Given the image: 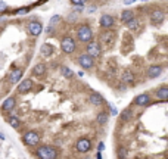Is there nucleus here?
Returning a JSON list of instances; mask_svg holds the SVG:
<instances>
[{"label": "nucleus", "mask_w": 168, "mask_h": 159, "mask_svg": "<svg viewBox=\"0 0 168 159\" xmlns=\"http://www.w3.org/2000/svg\"><path fill=\"white\" fill-rule=\"evenodd\" d=\"M86 53L91 56L93 59H96V57H99L102 55V49H100V44L99 43H96V41H91L89 44L86 46Z\"/></svg>", "instance_id": "5"}, {"label": "nucleus", "mask_w": 168, "mask_h": 159, "mask_svg": "<svg viewBox=\"0 0 168 159\" xmlns=\"http://www.w3.org/2000/svg\"><path fill=\"white\" fill-rule=\"evenodd\" d=\"M121 80H123V83H125V84H133V83H134V74H133L130 69H125L123 72Z\"/></svg>", "instance_id": "19"}, {"label": "nucleus", "mask_w": 168, "mask_h": 159, "mask_svg": "<svg viewBox=\"0 0 168 159\" xmlns=\"http://www.w3.org/2000/svg\"><path fill=\"white\" fill-rule=\"evenodd\" d=\"M78 63H80V67H81V68L91 69L93 67H94V59H93L91 56H89L87 53H84V55H80Z\"/></svg>", "instance_id": "8"}, {"label": "nucleus", "mask_w": 168, "mask_h": 159, "mask_svg": "<svg viewBox=\"0 0 168 159\" xmlns=\"http://www.w3.org/2000/svg\"><path fill=\"white\" fill-rule=\"evenodd\" d=\"M150 100H152V97H150L149 93H142V94H139L134 99V105L136 106H140V108H145V106L150 105Z\"/></svg>", "instance_id": "11"}, {"label": "nucleus", "mask_w": 168, "mask_h": 159, "mask_svg": "<svg viewBox=\"0 0 168 159\" xmlns=\"http://www.w3.org/2000/svg\"><path fill=\"white\" fill-rule=\"evenodd\" d=\"M118 158H120V159H125V158H127V150H125L124 148L118 149Z\"/></svg>", "instance_id": "28"}, {"label": "nucleus", "mask_w": 168, "mask_h": 159, "mask_svg": "<svg viewBox=\"0 0 168 159\" xmlns=\"http://www.w3.org/2000/svg\"><path fill=\"white\" fill-rule=\"evenodd\" d=\"M155 97L159 100H168V86H162V87L156 89Z\"/></svg>", "instance_id": "15"}, {"label": "nucleus", "mask_w": 168, "mask_h": 159, "mask_svg": "<svg viewBox=\"0 0 168 159\" xmlns=\"http://www.w3.org/2000/svg\"><path fill=\"white\" fill-rule=\"evenodd\" d=\"M167 159H168V158H167Z\"/></svg>", "instance_id": "34"}, {"label": "nucleus", "mask_w": 168, "mask_h": 159, "mask_svg": "<svg viewBox=\"0 0 168 159\" xmlns=\"http://www.w3.org/2000/svg\"><path fill=\"white\" fill-rule=\"evenodd\" d=\"M46 69H47V67H46L44 63H37L33 68V74L35 77H43L46 74Z\"/></svg>", "instance_id": "20"}, {"label": "nucleus", "mask_w": 168, "mask_h": 159, "mask_svg": "<svg viewBox=\"0 0 168 159\" xmlns=\"http://www.w3.org/2000/svg\"><path fill=\"white\" fill-rule=\"evenodd\" d=\"M40 52H41V55H43L44 57L50 56V55L53 53V46H52V44H43Z\"/></svg>", "instance_id": "22"}, {"label": "nucleus", "mask_w": 168, "mask_h": 159, "mask_svg": "<svg viewBox=\"0 0 168 159\" xmlns=\"http://www.w3.org/2000/svg\"><path fill=\"white\" fill-rule=\"evenodd\" d=\"M58 21H61V16H59V15H55V16H52V18H50V27L56 25V24H58Z\"/></svg>", "instance_id": "29"}, {"label": "nucleus", "mask_w": 168, "mask_h": 159, "mask_svg": "<svg viewBox=\"0 0 168 159\" xmlns=\"http://www.w3.org/2000/svg\"><path fill=\"white\" fill-rule=\"evenodd\" d=\"M127 25V28L130 30V31H137L139 30V27H140V21L137 19V18H134V19H131L128 24H125Z\"/></svg>", "instance_id": "23"}, {"label": "nucleus", "mask_w": 168, "mask_h": 159, "mask_svg": "<svg viewBox=\"0 0 168 159\" xmlns=\"http://www.w3.org/2000/svg\"><path fill=\"white\" fill-rule=\"evenodd\" d=\"M131 115H133L131 109L123 111V112H121V121H130V119H131Z\"/></svg>", "instance_id": "25"}, {"label": "nucleus", "mask_w": 168, "mask_h": 159, "mask_svg": "<svg viewBox=\"0 0 168 159\" xmlns=\"http://www.w3.org/2000/svg\"><path fill=\"white\" fill-rule=\"evenodd\" d=\"M15 103H16L15 97H8V99L3 102V105H2V111H3V112H11L12 109L15 108Z\"/></svg>", "instance_id": "16"}, {"label": "nucleus", "mask_w": 168, "mask_h": 159, "mask_svg": "<svg viewBox=\"0 0 168 159\" xmlns=\"http://www.w3.org/2000/svg\"><path fill=\"white\" fill-rule=\"evenodd\" d=\"M21 77H22V69L15 68L11 74H9V81H11V83H18V81L21 80Z\"/></svg>", "instance_id": "18"}, {"label": "nucleus", "mask_w": 168, "mask_h": 159, "mask_svg": "<svg viewBox=\"0 0 168 159\" xmlns=\"http://www.w3.org/2000/svg\"><path fill=\"white\" fill-rule=\"evenodd\" d=\"M62 74H64L67 78H71V77L74 75V72H72L69 68H67V67H64V68H62Z\"/></svg>", "instance_id": "27"}, {"label": "nucleus", "mask_w": 168, "mask_h": 159, "mask_svg": "<svg viewBox=\"0 0 168 159\" xmlns=\"http://www.w3.org/2000/svg\"><path fill=\"white\" fill-rule=\"evenodd\" d=\"M61 49H62V52H64V53H68V55L74 53V52H75V49H77L74 38H72V37H69V35L62 37V38H61Z\"/></svg>", "instance_id": "4"}, {"label": "nucleus", "mask_w": 168, "mask_h": 159, "mask_svg": "<svg viewBox=\"0 0 168 159\" xmlns=\"http://www.w3.org/2000/svg\"><path fill=\"white\" fill-rule=\"evenodd\" d=\"M72 6H78V8H83L84 6V2H71Z\"/></svg>", "instance_id": "30"}, {"label": "nucleus", "mask_w": 168, "mask_h": 159, "mask_svg": "<svg viewBox=\"0 0 168 159\" xmlns=\"http://www.w3.org/2000/svg\"><path fill=\"white\" fill-rule=\"evenodd\" d=\"M99 24H100V27L103 28V30H109V28H112V27L115 25V18H114L112 15L105 13V15H102L100 16Z\"/></svg>", "instance_id": "9"}, {"label": "nucleus", "mask_w": 168, "mask_h": 159, "mask_svg": "<svg viewBox=\"0 0 168 159\" xmlns=\"http://www.w3.org/2000/svg\"><path fill=\"white\" fill-rule=\"evenodd\" d=\"M33 89V81L30 78H25L21 81V84L18 86V91L19 93H28V91Z\"/></svg>", "instance_id": "14"}, {"label": "nucleus", "mask_w": 168, "mask_h": 159, "mask_svg": "<svg viewBox=\"0 0 168 159\" xmlns=\"http://www.w3.org/2000/svg\"><path fill=\"white\" fill-rule=\"evenodd\" d=\"M115 38H117V35H115V33H114L112 30H103V31H102V34L99 35L100 44L105 46V47H108V49L114 46Z\"/></svg>", "instance_id": "3"}, {"label": "nucleus", "mask_w": 168, "mask_h": 159, "mask_svg": "<svg viewBox=\"0 0 168 159\" xmlns=\"http://www.w3.org/2000/svg\"><path fill=\"white\" fill-rule=\"evenodd\" d=\"M90 103L93 105V106H102L103 103H105V100H103V97H102L99 93H91L90 94Z\"/></svg>", "instance_id": "17"}, {"label": "nucleus", "mask_w": 168, "mask_h": 159, "mask_svg": "<svg viewBox=\"0 0 168 159\" xmlns=\"http://www.w3.org/2000/svg\"><path fill=\"white\" fill-rule=\"evenodd\" d=\"M162 71H164V68L161 65H150L147 68V71H146V74H147L149 78H156V77H159L162 74Z\"/></svg>", "instance_id": "13"}, {"label": "nucleus", "mask_w": 168, "mask_h": 159, "mask_svg": "<svg viewBox=\"0 0 168 159\" xmlns=\"http://www.w3.org/2000/svg\"><path fill=\"white\" fill-rule=\"evenodd\" d=\"M165 19V13L162 9H153L150 12V21L153 24H161Z\"/></svg>", "instance_id": "12"}, {"label": "nucleus", "mask_w": 168, "mask_h": 159, "mask_svg": "<svg viewBox=\"0 0 168 159\" xmlns=\"http://www.w3.org/2000/svg\"><path fill=\"white\" fill-rule=\"evenodd\" d=\"M22 140L27 146H35V144H38V141H40V136H38L37 131H28V133L24 134Z\"/></svg>", "instance_id": "6"}, {"label": "nucleus", "mask_w": 168, "mask_h": 159, "mask_svg": "<svg viewBox=\"0 0 168 159\" xmlns=\"http://www.w3.org/2000/svg\"><path fill=\"white\" fill-rule=\"evenodd\" d=\"M91 37H93V30H91V27H89L87 24L80 25L78 30H77V38H78L80 41L87 43V41L91 40Z\"/></svg>", "instance_id": "2"}, {"label": "nucleus", "mask_w": 168, "mask_h": 159, "mask_svg": "<svg viewBox=\"0 0 168 159\" xmlns=\"http://www.w3.org/2000/svg\"><path fill=\"white\" fill-rule=\"evenodd\" d=\"M58 149L53 146H40L35 150V156L38 159H58Z\"/></svg>", "instance_id": "1"}, {"label": "nucleus", "mask_w": 168, "mask_h": 159, "mask_svg": "<svg viewBox=\"0 0 168 159\" xmlns=\"http://www.w3.org/2000/svg\"><path fill=\"white\" fill-rule=\"evenodd\" d=\"M131 19H134V13H133V11H124L123 13H121V21H123L124 24H128Z\"/></svg>", "instance_id": "21"}, {"label": "nucleus", "mask_w": 168, "mask_h": 159, "mask_svg": "<svg viewBox=\"0 0 168 159\" xmlns=\"http://www.w3.org/2000/svg\"><path fill=\"white\" fill-rule=\"evenodd\" d=\"M8 122H9L13 128H19V127H21V121H19V118H18V116H15V115H11V116L8 118Z\"/></svg>", "instance_id": "24"}, {"label": "nucleus", "mask_w": 168, "mask_h": 159, "mask_svg": "<svg viewBox=\"0 0 168 159\" xmlns=\"http://www.w3.org/2000/svg\"><path fill=\"white\" fill-rule=\"evenodd\" d=\"M91 148V141H90V138L87 137H83V138H78L77 140V143H75V149L78 150L80 153H87Z\"/></svg>", "instance_id": "7"}, {"label": "nucleus", "mask_w": 168, "mask_h": 159, "mask_svg": "<svg viewBox=\"0 0 168 159\" xmlns=\"http://www.w3.org/2000/svg\"><path fill=\"white\" fill-rule=\"evenodd\" d=\"M27 12H28V8H22V9L18 11V13H19V15H24V13H27Z\"/></svg>", "instance_id": "32"}, {"label": "nucleus", "mask_w": 168, "mask_h": 159, "mask_svg": "<svg viewBox=\"0 0 168 159\" xmlns=\"http://www.w3.org/2000/svg\"><path fill=\"white\" fill-rule=\"evenodd\" d=\"M27 31H28V34L37 37V35L41 34V31H43V25H41L40 22H37V21H31V22H28Z\"/></svg>", "instance_id": "10"}, {"label": "nucleus", "mask_w": 168, "mask_h": 159, "mask_svg": "<svg viewBox=\"0 0 168 159\" xmlns=\"http://www.w3.org/2000/svg\"><path fill=\"white\" fill-rule=\"evenodd\" d=\"M5 11H6V3L0 2V12H5Z\"/></svg>", "instance_id": "31"}, {"label": "nucleus", "mask_w": 168, "mask_h": 159, "mask_svg": "<svg viewBox=\"0 0 168 159\" xmlns=\"http://www.w3.org/2000/svg\"><path fill=\"white\" fill-rule=\"evenodd\" d=\"M103 149H105V144H103V143H100V144H99V148H97V150H99V152H102Z\"/></svg>", "instance_id": "33"}, {"label": "nucleus", "mask_w": 168, "mask_h": 159, "mask_svg": "<svg viewBox=\"0 0 168 159\" xmlns=\"http://www.w3.org/2000/svg\"><path fill=\"white\" fill-rule=\"evenodd\" d=\"M108 116H109V115H108V112H100V114L97 115V122H99V124H106V122H108Z\"/></svg>", "instance_id": "26"}]
</instances>
